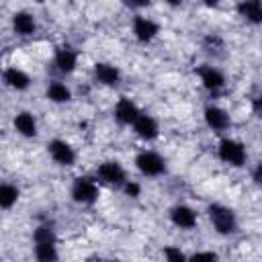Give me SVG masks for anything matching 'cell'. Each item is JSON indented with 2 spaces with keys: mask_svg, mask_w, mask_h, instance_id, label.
Returning a JSON list of instances; mask_svg holds the SVG:
<instances>
[{
  "mask_svg": "<svg viewBox=\"0 0 262 262\" xmlns=\"http://www.w3.org/2000/svg\"><path fill=\"white\" fill-rule=\"evenodd\" d=\"M53 66L61 74H72L78 66V51L72 45H59L53 53Z\"/></svg>",
  "mask_w": 262,
  "mask_h": 262,
  "instance_id": "obj_13",
  "label": "cell"
},
{
  "mask_svg": "<svg viewBox=\"0 0 262 262\" xmlns=\"http://www.w3.org/2000/svg\"><path fill=\"white\" fill-rule=\"evenodd\" d=\"M250 106H252L254 117L262 119V94H254V96H252V100H250Z\"/></svg>",
  "mask_w": 262,
  "mask_h": 262,
  "instance_id": "obj_27",
  "label": "cell"
},
{
  "mask_svg": "<svg viewBox=\"0 0 262 262\" xmlns=\"http://www.w3.org/2000/svg\"><path fill=\"white\" fill-rule=\"evenodd\" d=\"M252 180H254L256 186L262 188V162H258V164L254 166V170H252Z\"/></svg>",
  "mask_w": 262,
  "mask_h": 262,
  "instance_id": "obj_28",
  "label": "cell"
},
{
  "mask_svg": "<svg viewBox=\"0 0 262 262\" xmlns=\"http://www.w3.org/2000/svg\"><path fill=\"white\" fill-rule=\"evenodd\" d=\"M164 258H166V262H188V256L178 246H166L164 248Z\"/></svg>",
  "mask_w": 262,
  "mask_h": 262,
  "instance_id": "obj_24",
  "label": "cell"
},
{
  "mask_svg": "<svg viewBox=\"0 0 262 262\" xmlns=\"http://www.w3.org/2000/svg\"><path fill=\"white\" fill-rule=\"evenodd\" d=\"M98 194H100V190H98V184H96L94 178H90V176L74 178L72 188H70V196H72L74 203L90 207V205H94L98 201Z\"/></svg>",
  "mask_w": 262,
  "mask_h": 262,
  "instance_id": "obj_3",
  "label": "cell"
},
{
  "mask_svg": "<svg viewBox=\"0 0 262 262\" xmlns=\"http://www.w3.org/2000/svg\"><path fill=\"white\" fill-rule=\"evenodd\" d=\"M135 168L139 170V174L147 176V178H158L162 174H166L168 166H166V160L154 151V149H143L135 156Z\"/></svg>",
  "mask_w": 262,
  "mask_h": 262,
  "instance_id": "obj_4",
  "label": "cell"
},
{
  "mask_svg": "<svg viewBox=\"0 0 262 262\" xmlns=\"http://www.w3.org/2000/svg\"><path fill=\"white\" fill-rule=\"evenodd\" d=\"M127 196H131V199H137L139 194H141V184L139 182H135V180H127L125 182V186L121 188Z\"/></svg>",
  "mask_w": 262,
  "mask_h": 262,
  "instance_id": "obj_26",
  "label": "cell"
},
{
  "mask_svg": "<svg viewBox=\"0 0 262 262\" xmlns=\"http://www.w3.org/2000/svg\"><path fill=\"white\" fill-rule=\"evenodd\" d=\"M45 96L47 100L55 102V104H63V102H70L72 100V90L68 84L59 82V80H51L45 88Z\"/></svg>",
  "mask_w": 262,
  "mask_h": 262,
  "instance_id": "obj_19",
  "label": "cell"
},
{
  "mask_svg": "<svg viewBox=\"0 0 262 262\" xmlns=\"http://www.w3.org/2000/svg\"><path fill=\"white\" fill-rule=\"evenodd\" d=\"M203 119H205V125L215 131V133H223L231 127V117L225 108L217 106V104H207L205 111H203Z\"/></svg>",
  "mask_w": 262,
  "mask_h": 262,
  "instance_id": "obj_9",
  "label": "cell"
},
{
  "mask_svg": "<svg viewBox=\"0 0 262 262\" xmlns=\"http://www.w3.org/2000/svg\"><path fill=\"white\" fill-rule=\"evenodd\" d=\"M196 76L201 78V84L205 86V90H209L211 94H219L225 88V76L215 66H209V63L199 66L196 68Z\"/></svg>",
  "mask_w": 262,
  "mask_h": 262,
  "instance_id": "obj_8",
  "label": "cell"
},
{
  "mask_svg": "<svg viewBox=\"0 0 262 262\" xmlns=\"http://www.w3.org/2000/svg\"><path fill=\"white\" fill-rule=\"evenodd\" d=\"M141 113H143V111H141L131 98H127V96H121V98L117 100V104H115V111H113L115 121H117L119 125H131V127H133V123L139 119Z\"/></svg>",
  "mask_w": 262,
  "mask_h": 262,
  "instance_id": "obj_12",
  "label": "cell"
},
{
  "mask_svg": "<svg viewBox=\"0 0 262 262\" xmlns=\"http://www.w3.org/2000/svg\"><path fill=\"white\" fill-rule=\"evenodd\" d=\"M33 254H35L37 262H57L59 260L57 244H35Z\"/></svg>",
  "mask_w": 262,
  "mask_h": 262,
  "instance_id": "obj_21",
  "label": "cell"
},
{
  "mask_svg": "<svg viewBox=\"0 0 262 262\" xmlns=\"http://www.w3.org/2000/svg\"><path fill=\"white\" fill-rule=\"evenodd\" d=\"M133 131H135V135H137L139 139H143V141H154V139H158V135H160V123H158L156 117H151V115H147V113H141L139 119L133 123Z\"/></svg>",
  "mask_w": 262,
  "mask_h": 262,
  "instance_id": "obj_14",
  "label": "cell"
},
{
  "mask_svg": "<svg viewBox=\"0 0 262 262\" xmlns=\"http://www.w3.org/2000/svg\"><path fill=\"white\" fill-rule=\"evenodd\" d=\"M10 25L18 37H33L37 33V20L29 10H16L10 18Z\"/></svg>",
  "mask_w": 262,
  "mask_h": 262,
  "instance_id": "obj_15",
  "label": "cell"
},
{
  "mask_svg": "<svg viewBox=\"0 0 262 262\" xmlns=\"http://www.w3.org/2000/svg\"><path fill=\"white\" fill-rule=\"evenodd\" d=\"M96 178H98L102 184L113 186V188H123L125 182L129 180L125 168H123L117 160H106V162L98 164V168H96Z\"/></svg>",
  "mask_w": 262,
  "mask_h": 262,
  "instance_id": "obj_5",
  "label": "cell"
},
{
  "mask_svg": "<svg viewBox=\"0 0 262 262\" xmlns=\"http://www.w3.org/2000/svg\"><path fill=\"white\" fill-rule=\"evenodd\" d=\"M2 82H4V86L6 88H10V90H16V92H23V90H27L29 86H31V76L25 72V70H20V68H16V66H10V68H4V72H2Z\"/></svg>",
  "mask_w": 262,
  "mask_h": 262,
  "instance_id": "obj_16",
  "label": "cell"
},
{
  "mask_svg": "<svg viewBox=\"0 0 262 262\" xmlns=\"http://www.w3.org/2000/svg\"><path fill=\"white\" fill-rule=\"evenodd\" d=\"M92 76H94V80H96L98 84L108 86V88L119 86V82H121V78H123L121 70H119L115 63H108V61H96L94 68H92Z\"/></svg>",
  "mask_w": 262,
  "mask_h": 262,
  "instance_id": "obj_11",
  "label": "cell"
},
{
  "mask_svg": "<svg viewBox=\"0 0 262 262\" xmlns=\"http://www.w3.org/2000/svg\"><path fill=\"white\" fill-rule=\"evenodd\" d=\"M207 215H209V221L213 225V229L219 233V235H233L237 233L239 225H237V215L233 209H229L227 205H221V203H211L207 207Z\"/></svg>",
  "mask_w": 262,
  "mask_h": 262,
  "instance_id": "obj_1",
  "label": "cell"
},
{
  "mask_svg": "<svg viewBox=\"0 0 262 262\" xmlns=\"http://www.w3.org/2000/svg\"><path fill=\"white\" fill-rule=\"evenodd\" d=\"M47 154H49V158H51L57 166H63V168L74 166L76 160H78L76 149H74L72 143H68L66 139H51V141L47 143Z\"/></svg>",
  "mask_w": 262,
  "mask_h": 262,
  "instance_id": "obj_6",
  "label": "cell"
},
{
  "mask_svg": "<svg viewBox=\"0 0 262 262\" xmlns=\"http://www.w3.org/2000/svg\"><path fill=\"white\" fill-rule=\"evenodd\" d=\"M217 156L223 164L233 166V168H242L248 160V151L244 147L242 141L233 139V137H221L217 143Z\"/></svg>",
  "mask_w": 262,
  "mask_h": 262,
  "instance_id": "obj_2",
  "label": "cell"
},
{
  "mask_svg": "<svg viewBox=\"0 0 262 262\" xmlns=\"http://www.w3.org/2000/svg\"><path fill=\"white\" fill-rule=\"evenodd\" d=\"M235 10L250 25H262V2L260 0H242L235 4Z\"/></svg>",
  "mask_w": 262,
  "mask_h": 262,
  "instance_id": "obj_18",
  "label": "cell"
},
{
  "mask_svg": "<svg viewBox=\"0 0 262 262\" xmlns=\"http://www.w3.org/2000/svg\"><path fill=\"white\" fill-rule=\"evenodd\" d=\"M18 196H20V190H18L16 184H12V182H2V186H0V207H2L4 211H10V209L16 205Z\"/></svg>",
  "mask_w": 262,
  "mask_h": 262,
  "instance_id": "obj_20",
  "label": "cell"
},
{
  "mask_svg": "<svg viewBox=\"0 0 262 262\" xmlns=\"http://www.w3.org/2000/svg\"><path fill=\"white\" fill-rule=\"evenodd\" d=\"M33 242L35 244H57V233L51 223H41L33 231Z\"/></svg>",
  "mask_w": 262,
  "mask_h": 262,
  "instance_id": "obj_22",
  "label": "cell"
},
{
  "mask_svg": "<svg viewBox=\"0 0 262 262\" xmlns=\"http://www.w3.org/2000/svg\"><path fill=\"white\" fill-rule=\"evenodd\" d=\"M131 31H133V37L139 43H151L160 33V23L154 20L151 16L135 14L133 20H131Z\"/></svg>",
  "mask_w": 262,
  "mask_h": 262,
  "instance_id": "obj_7",
  "label": "cell"
},
{
  "mask_svg": "<svg viewBox=\"0 0 262 262\" xmlns=\"http://www.w3.org/2000/svg\"><path fill=\"white\" fill-rule=\"evenodd\" d=\"M201 45H203V49H205L207 53H213V55H219V53H223V49H225V41H223V37H221L219 33H207V35L203 37Z\"/></svg>",
  "mask_w": 262,
  "mask_h": 262,
  "instance_id": "obj_23",
  "label": "cell"
},
{
  "mask_svg": "<svg viewBox=\"0 0 262 262\" xmlns=\"http://www.w3.org/2000/svg\"><path fill=\"white\" fill-rule=\"evenodd\" d=\"M168 217H170L172 225H176L178 229H184V231L194 229L196 227V221H199L196 211L192 207H188V205H182V203L180 205H174L168 211Z\"/></svg>",
  "mask_w": 262,
  "mask_h": 262,
  "instance_id": "obj_10",
  "label": "cell"
},
{
  "mask_svg": "<svg viewBox=\"0 0 262 262\" xmlns=\"http://www.w3.org/2000/svg\"><path fill=\"white\" fill-rule=\"evenodd\" d=\"M188 262H219V256L211 250H201L188 256Z\"/></svg>",
  "mask_w": 262,
  "mask_h": 262,
  "instance_id": "obj_25",
  "label": "cell"
},
{
  "mask_svg": "<svg viewBox=\"0 0 262 262\" xmlns=\"http://www.w3.org/2000/svg\"><path fill=\"white\" fill-rule=\"evenodd\" d=\"M12 125H14V131L27 139H33L37 137V119L33 113L29 111H18L12 119Z\"/></svg>",
  "mask_w": 262,
  "mask_h": 262,
  "instance_id": "obj_17",
  "label": "cell"
},
{
  "mask_svg": "<svg viewBox=\"0 0 262 262\" xmlns=\"http://www.w3.org/2000/svg\"><path fill=\"white\" fill-rule=\"evenodd\" d=\"M104 262H119V260H104Z\"/></svg>",
  "mask_w": 262,
  "mask_h": 262,
  "instance_id": "obj_29",
  "label": "cell"
}]
</instances>
